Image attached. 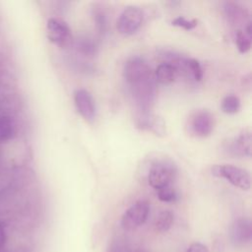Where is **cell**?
Listing matches in <instances>:
<instances>
[{
	"label": "cell",
	"instance_id": "obj_1",
	"mask_svg": "<svg viewBox=\"0 0 252 252\" xmlns=\"http://www.w3.org/2000/svg\"><path fill=\"white\" fill-rule=\"evenodd\" d=\"M211 172L214 176L223 178L241 190L250 189L251 177L246 169L232 164H216L212 166Z\"/></svg>",
	"mask_w": 252,
	"mask_h": 252
},
{
	"label": "cell",
	"instance_id": "obj_2",
	"mask_svg": "<svg viewBox=\"0 0 252 252\" xmlns=\"http://www.w3.org/2000/svg\"><path fill=\"white\" fill-rule=\"evenodd\" d=\"M151 211L149 202L140 200L131 205L122 215L121 226L126 231H132L146 222Z\"/></svg>",
	"mask_w": 252,
	"mask_h": 252
},
{
	"label": "cell",
	"instance_id": "obj_3",
	"mask_svg": "<svg viewBox=\"0 0 252 252\" xmlns=\"http://www.w3.org/2000/svg\"><path fill=\"white\" fill-rule=\"evenodd\" d=\"M144 17V13L139 7L128 6L118 17L116 29L121 34L131 35L141 28Z\"/></svg>",
	"mask_w": 252,
	"mask_h": 252
},
{
	"label": "cell",
	"instance_id": "obj_4",
	"mask_svg": "<svg viewBox=\"0 0 252 252\" xmlns=\"http://www.w3.org/2000/svg\"><path fill=\"white\" fill-rule=\"evenodd\" d=\"M175 168L172 164L164 161H159L151 167L148 174V182L151 187L157 191L169 186L174 179Z\"/></svg>",
	"mask_w": 252,
	"mask_h": 252
},
{
	"label": "cell",
	"instance_id": "obj_5",
	"mask_svg": "<svg viewBox=\"0 0 252 252\" xmlns=\"http://www.w3.org/2000/svg\"><path fill=\"white\" fill-rule=\"evenodd\" d=\"M191 133L200 138H206L212 134L215 128L214 115L207 109L195 111L189 118Z\"/></svg>",
	"mask_w": 252,
	"mask_h": 252
},
{
	"label": "cell",
	"instance_id": "obj_6",
	"mask_svg": "<svg viewBox=\"0 0 252 252\" xmlns=\"http://www.w3.org/2000/svg\"><path fill=\"white\" fill-rule=\"evenodd\" d=\"M229 238L235 247H243L252 239V223L248 218H238L230 225Z\"/></svg>",
	"mask_w": 252,
	"mask_h": 252
},
{
	"label": "cell",
	"instance_id": "obj_7",
	"mask_svg": "<svg viewBox=\"0 0 252 252\" xmlns=\"http://www.w3.org/2000/svg\"><path fill=\"white\" fill-rule=\"evenodd\" d=\"M46 32L48 39L58 45L65 46L68 45L71 41V30L68 25L56 18H49L46 23Z\"/></svg>",
	"mask_w": 252,
	"mask_h": 252
},
{
	"label": "cell",
	"instance_id": "obj_8",
	"mask_svg": "<svg viewBox=\"0 0 252 252\" xmlns=\"http://www.w3.org/2000/svg\"><path fill=\"white\" fill-rule=\"evenodd\" d=\"M152 74L150 66L141 57H132L124 64L123 77L127 85L137 82Z\"/></svg>",
	"mask_w": 252,
	"mask_h": 252
},
{
	"label": "cell",
	"instance_id": "obj_9",
	"mask_svg": "<svg viewBox=\"0 0 252 252\" xmlns=\"http://www.w3.org/2000/svg\"><path fill=\"white\" fill-rule=\"evenodd\" d=\"M251 131L249 129L242 130L236 137L229 140L225 146V150L229 155L235 157H251Z\"/></svg>",
	"mask_w": 252,
	"mask_h": 252
},
{
	"label": "cell",
	"instance_id": "obj_10",
	"mask_svg": "<svg viewBox=\"0 0 252 252\" xmlns=\"http://www.w3.org/2000/svg\"><path fill=\"white\" fill-rule=\"evenodd\" d=\"M74 102L80 115L92 122L95 117V104L93 95L85 89H78L74 93Z\"/></svg>",
	"mask_w": 252,
	"mask_h": 252
},
{
	"label": "cell",
	"instance_id": "obj_11",
	"mask_svg": "<svg viewBox=\"0 0 252 252\" xmlns=\"http://www.w3.org/2000/svg\"><path fill=\"white\" fill-rule=\"evenodd\" d=\"M223 10L228 23L234 27L244 25L245 30L248 25L252 24L247 10L235 2H225Z\"/></svg>",
	"mask_w": 252,
	"mask_h": 252
},
{
	"label": "cell",
	"instance_id": "obj_12",
	"mask_svg": "<svg viewBox=\"0 0 252 252\" xmlns=\"http://www.w3.org/2000/svg\"><path fill=\"white\" fill-rule=\"evenodd\" d=\"M137 126L142 130L153 132L157 136H164L166 133L165 123L161 117L151 112L139 113L137 117Z\"/></svg>",
	"mask_w": 252,
	"mask_h": 252
},
{
	"label": "cell",
	"instance_id": "obj_13",
	"mask_svg": "<svg viewBox=\"0 0 252 252\" xmlns=\"http://www.w3.org/2000/svg\"><path fill=\"white\" fill-rule=\"evenodd\" d=\"M176 73H177L176 69L171 64L167 62H163V63H160L156 68L154 77H155V80L158 81V83L167 85L174 81Z\"/></svg>",
	"mask_w": 252,
	"mask_h": 252
},
{
	"label": "cell",
	"instance_id": "obj_14",
	"mask_svg": "<svg viewBox=\"0 0 252 252\" xmlns=\"http://www.w3.org/2000/svg\"><path fill=\"white\" fill-rule=\"evenodd\" d=\"M75 48L79 54L88 58L94 57L97 53L96 43L92 38L87 36L78 38L75 43Z\"/></svg>",
	"mask_w": 252,
	"mask_h": 252
},
{
	"label": "cell",
	"instance_id": "obj_15",
	"mask_svg": "<svg viewBox=\"0 0 252 252\" xmlns=\"http://www.w3.org/2000/svg\"><path fill=\"white\" fill-rule=\"evenodd\" d=\"M92 18L98 34H105L107 31V17L104 9L99 5H94L92 8Z\"/></svg>",
	"mask_w": 252,
	"mask_h": 252
},
{
	"label": "cell",
	"instance_id": "obj_16",
	"mask_svg": "<svg viewBox=\"0 0 252 252\" xmlns=\"http://www.w3.org/2000/svg\"><path fill=\"white\" fill-rule=\"evenodd\" d=\"M174 220V215L171 211H161L156 218L154 226L156 231L166 232L172 226Z\"/></svg>",
	"mask_w": 252,
	"mask_h": 252
},
{
	"label": "cell",
	"instance_id": "obj_17",
	"mask_svg": "<svg viewBox=\"0 0 252 252\" xmlns=\"http://www.w3.org/2000/svg\"><path fill=\"white\" fill-rule=\"evenodd\" d=\"M234 38L237 49L240 53L244 54L251 48V36H249L243 30L234 31Z\"/></svg>",
	"mask_w": 252,
	"mask_h": 252
},
{
	"label": "cell",
	"instance_id": "obj_18",
	"mask_svg": "<svg viewBox=\"0 0 252 252\" xmlns=\"http://www.w3.org/2000/svg\"><path fill=\"white\" fill-rule=\"evenodd\" d=\"M240 109V99L234 94H228L221 101V110L226 114H234Z\"/></svg>",
	"mask_w": 252,
	"mask_h": 252
},
{
	"label": "cell",
	"instance_id": "obj_19",
	"mask_svg": "<svg viewBox=\"0 0 252 252\" xmlns=\"http://www.w3.org/2000/svg\"><path fill=\"white\" fill-rule=\"evenodd\" d=\"M15 133V126L13 121L6 116L0 117V143H3L10 138Z\"/></svg>",
	"mask_w": 252,
	"mask_h": 252
},
{
	"label": "cell",
	"instance_id": "obj_20",
	"mask_svg": "<svg viewBox=\"0 0 252 252\" xmlns=\"http://www.w3.org/2000/svg\"><path fill=\"white\" fill-rule=\"evenodd\" d=\"M131 251L132 250L130 249L128 242L126 241V239L122 237L113 238L106 249V252H131Z\"/></svg>",
	"mask_w": 252,
	"mask_h": 252
},
{
	"label": "cell",
	"instance_id": "obj_21",
	"mask_svg": "<svg viewBox=\"0 0 252 252\" xmlns=\"http://www.w3.org/2000/svg\"><path fill=\"white\" fill-rule=\"evenodd\" d=\"M186 66L188 72L191 73L196 81H201L203 78V69L200 62L196 59H186Z\"/></svg>",
	"mask_w": 252,
	"mask_h": 252
},
{
	"label": "cell",
	"instance_id": "obj_22",
	"mask_svg": "<svg viewBox=\"0 0 252 252\" xmlns=\"http://www.w3.org/2000/svg\"><path fill=\"white\" fill-rule=\"evenodd\" d=\"M198 24V21L196 19H192V20H188L182 16H179L175 19H173L171 21V25L175 26V27H179L184 29L185 31H191L193 30Z\"/></svg>",
	"mask_w": 252,
	"mask_h": 252
},
{
	"label": "cell",
	"instance_id": "obj_23",
	"mask_svg": "<svg viewBox=\"0 0 252 252\" xmlns=\"http://www.w3.org/2000/svg\"><path fill=\"white\" fill-rule=\"evenodd\" d=\"M158 198L162 202L170 203V202H174L176 200L177 194L174 189H172L170 186H167V187L158 190Z\"/></svg>",
	"mask_w": 252,
	"mask_h": 252
},
{
	"label": "cell",
	"instance_id": "obj_24",
	"mask_svg": "<svg viewBox=\"0 0 252 252\" xmlns=\"http://www.w3.org/2000/svg\"><path fill=\"white\" fill-rule=\"evenodd\" d=\"M186 252H209V249L206 245L200 242H194L189 245Z\"/></svg>",
	"mask_w": 252,
	"mask_h": 252
},
{
	"label": "cell",
	"instance_id": "obj_25",
	"mask_svg": "<svg viewBox=\"0 0 252 252\" xmlns=\"http://www.w3.org/2000/svg\"><path fill=\"white\" fill-rule=\"evenodd\" d=\"M5 241H6V231L4 226L0 223V248L4 245Z\"/></svg>",
	"mask_w": 252,
	"mask_h": 252
},
{
	"label": "cell",
	"instance_id": "obj_26",
	"mask_svg": "<svg viewBox=\"0 0 252 252\" xmlns=\"http://www.w3.org/2000/svg\"><path fill=\"white\" fill-rule=\"evenodd\" d=\"M131 252H147V251L141 250V249H137V250H134V251H131Z\"/></svg>",
	"mask_w": 252,
	"mask_h": 252
}]
</instances>
